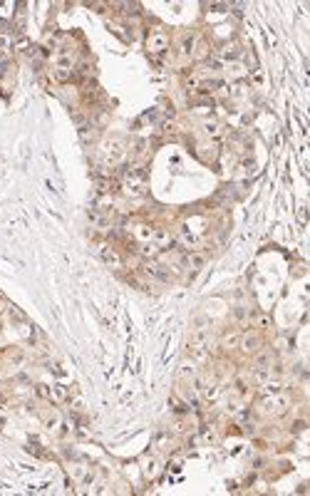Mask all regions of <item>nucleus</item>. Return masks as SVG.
Returning <instances> with one entry per match:
<instances>
[{
    "instance_id": "1",
    "label": "nucleus",
    "mask_w": 310,
    "mask_h": 496,
    "mask_svg": "<svg viewBox=\"0 0 310 496\" xmlns=\"http://www.w3.org/2000/svg\"><path fill=\"white\" fill-rule=\"evenodd\" d=\"M124 154H127V142L122 137H109L105 144H102V157H105L109 164H117Z\"/></svg>"
},
{
    "instance_id": "2",
    "label": "nucleus",
    "mask_w": 310,
    "mask_h": 496,
    "mask_svg": "<svg viewBox=\"0 0 310 496\" xmlns=\"http://www.w3.org/2000/svg\"><path fill=\"white\" fill-rule=\"evenodd\" d=\"M124 193H127L129 199H139L147 193V181H144V176L139 174V171H127V176H124Z\"/></svg>"
},
{
    "instance_id": "3",
    "label": "nucleus",
    "mask_w": 310,
    "mask_h": 496,
    "mask_svg": "<svg viewBox=\"0 0 310 496\" xmlns=\"http://www.w3.org/2000/svg\"><path fill=\"white\" fill-rule=\"evenodd\" d=\"M288 407H291V400L280 392H276V395H265V400L261 402V412L263 415H283Z\"/></svg>"
},
{
    "instance_id": "4",
    "label": "nucleus",
    "mask_w": 310,
    "mask_h": 496,
    "mask_svg": "<svg viewBox=\"0 0 310 496\" xmlns=\"http://www.w3.org/2000/svg\"><path fill=\"white\" fill-rule=\"evenodd\" d=\"M147 50H149L152 55L167 52V50H169V35L164 32V30H152L149 37H147Z\"/></svg>"
},
{
    "instance_id": "5",
    "label": "nucleus",
    "mask_w": 310,
    "mask_h": 496,
    "mask_svg": "<svg viewBox=\"0 0 310 496\" xmlns=\"http://www.w3.org/2000/svg\"><path fill=\"white\" fill-rule=\"evenodd\" d=\"M144 273H147L149 278H154V280H161V283H169V280H171L169 268L156 263V261H147V263H144Z\"/></svg>"
},
{
    "instance_id": "6",
    "label": "nucleus",
    "mask_w": 310,
    "mask_h": 496,
    "mask_svg": "<svg viewBox=\"0 0 310 496\" xmlns=\"http://www.w3.org/2000/svg\"><path fill=\"white\" fill-rule=\"evenodd\" d=\"M261 345H263V340H261L258 333H243L241 340H238V348H241L243 352H248V355L258 352V350H261Z\"/></svg>"
},
{
    "instance_id": "7",
    "label": "nucleus",
    "mask_w": 310,
    "mask_h": 496,
    "mask_svg": "<svg viewBox=\"0 0 310 496\" xmlns=\"http://www.w3.org/2000/svg\"><path fill=\"white\" fill-rule=\"evenodd\" d=\"M196 390L206 402H214L218 397V384L214 380H196Z\"/></svg>"
},
{
    "instance_id": "8",
    "label": "nucleus",
    "mask_w": 310,
    "mask_h": 496,
    "mask_svg": "<svg viewBox=\"0 0 310 496\" xmlns=\"http://www.w3.org/2000/svg\"><path fill=\"white\" fill-rule=\"evenodd\" d=\"M70 75H72V60L67 55H60L57 64H55V77L57 80H67Z\"/></svg>"
},
{
    "instance_id": "9",
    "label": "nucleus",
    "mask_w": 310,
    "mask_h": 496,
    "mask_svg": "<svg viewBox=\"0 0 310 496\" xmlns=\"http://www.w3.org/2000/svg\"><path fill=\"white\" fill-rule=\"evenodd\" d=\"M99 253H102V261H105L109 268H114V271H117V268H122V258H119V253H117L112 246H102V251H99Z\"/></svg>"
},
{
    "instance_id": "10",
    "label": "nucleus",
    "mask_w": 310,
    "mask_h": 496,
    "mask_svg": "<svg viewBox=\"0 0 310 496\" xmlns=\"http://www.w3.org/2000/svg\"><path fill=\"white\" fill-rule=\"evenodd\" d=\"M152 243L156 248H164V246H169L171 243V233L167 228H152Z\"/></svg>"
},
{
    "instance_id": "11",
    "label": "nucleus",
    "mask_w": 310,
    "mask_h": 496,
    "mask_svg": "<svg viewBox=\"0 0 310 496\" xmlns=\"http://www.w3.org/2000/svg\"><path fill=\"white\" fill-rule=\"evenodd\" d=\"M186 266H189L191 271H201L206 266V256L203 253H189L186 256Z\"/></svg>"
},
{
    "instance_id": "12",
    "label": "nucleus",
    "mask_w": 310,
    "mask_h": 496,
    "mask_svg": "<svg viewBox=\"0 0 310 496\" xmlns=\"http://www.w3.org/2000/svg\"><path fill=\"white\" fill-rule=\"evenodd\" d=\"M159 251H161V248H156V246H154L152 241H147V243H141V248H139V253H141L144 258H147V261H154V258L159 256Z\"/></svg>"
},
{
    "instance_id": "13",
    "label": "nucleus",
    "mask_w": 310,
    "mask_h": 496,
    "mask_svg": "<svg viewBox=\"0 0 310 496\" xmlns=\"http://www.w3.org/2000/svg\"><path fill=\"white\" fill-rule=\"evenodd\" d=\"M238 340H241V333H229V335H223V340H221V345H223V350H233V348H238Z\"/></svg>"
},
{
    "instance_id": "14",
    "label": "nucleus",
    "mask_w": 310,
    "mask_h": 496,
    "mask_svg": "<svg viewBox=\"0 0 310 496\" xmlns=\"http://www.w3.org/2000/svg\"><path fill=\"white\" fill-rule=\"evenodd\" d=\"M261 390H263V395H276V392H280V380H271V377H268L265 382H261Z\"/></svg>"
},
{
    "instance_id": "15",
    "label": "nucleus",
    "mask_w": 310,
    "mask_h": 496,
    "mask_svg": "<svg viewBox=\"0 0 310 496\" xmlns=\"http://www.w3.org/2000/svg\"><path fill=\"white\" fill-rule=\"evenodd\" d=\"M179 377H186V380H196V365H194V362H186V365H181V370H179Z\"/></svg>"
},
{
    "instance_id": "16",
    "label": "nucleus",
    "mask_w": 310,
    "mask_h": 496,
    "mask_svg": "<svg viewBox=\"0 0 310 496\" xmlns=\"http://www.w3.org/2000/svg\"><path fill=\"white\" fill-rule=\"evenodd\" d=\"M50 397L57 400V402H65V400H67V390H65L62 384H55L52 390H50Z\"/></svg>"
},
{
    "instance_id": "17",
    "label": "nucleus",
    "mask_w": 310,
    "mask_h": 496,
    "mask_svg": "<svg viewBox=\"0 0 310 496\" xmlns=\"http://www.w3.org/2000/svg\"><path fill=\"white\" fill-rule=\"evenodd\" d=\"M10 48H13V35L3 30L0 32V52H8Z\"/></svg>"
},
{
    "instance_id": "18",
    "label": "nucleus",
    "mask_w": 310,
    "mask_h": 496,
    "mask_svg": "<svg viewBox=\"0 0 310 496\" xmlns=\"http://www.w3.org/2000/svg\"><path fill=\"white\" fill-rule=\"evenodd\" d=\"M203 132L209 137H221V124L218 122H206L203 124Z\"/></svg>"
},
{
    "instance_id": "19",
    "label": "nucleus",
    "mask_w": 310,
    "mask_h": 496,
    "mask_svg": "<svg viewBox=\"0 0 310 496\" xmlns=\"http://www.w3.org/2000/svg\"><path fill=\"white\" fill-rule=\"evenodd\" d=\"M253 368H271V352H261V355L256 357Z\"/></svg>"
},
{
    "instance_id": "20",
    "label": "nucleus",
    "mask_w": 310,
    "mask_h": 496,
    "mask_svg": "<svg viewBox=\"0 0 310 496\" xmlns=\"http://www.w3.org/2000/svg\"><path fill=\"white\" fill-rule=\"evenodd\" d=\"M159 469H156V462L152 459V462H147V466H144V474H147V477H154Z\"/></svg>"
},
{
    "instance_id": "21",
    "label": "nucleus",
    "mask_w": 310,
    "mask_h": 496,
    "mask_svg": "<svg viewBox=\"0 0 310 496\" xmlns=\"http://www.w3.org/2000/svg\"><path fill=\"white\" fill-rule=\"evenodd\" d=\"M253 322H256V328H268V325H271V320H268L265 315H258Z\"/></svg>"
},
{
    "instance_id": "22",
    "label": "nucleus",
    "mask_w": 310,
    "mask_h": 496,
    "mask_svg": "<svg viewBox=\"0 0 310 496\" xmlns=\"http://www.w3.org/2000/svg\"><path fill=\"white\" fill-rule=\"evenodd\" d=\"M233 315H236V320H246V318H248L246 308H236V310H233Z\"/></svg>"
},
{
    "instance_id": "23",
    "label": "nucleus",
    "mask_w": 310,
    "mask_h": 496,
    "mask_svg": "<svg viewBox=\"0 0 310 496\" xmlns=\"http://www.w3.org/2000/svg\"><path fill=\"white\" fill-rule=\"evenodd\" d=\"M35 392H37L40 397H50V390H47L45 384H37V390H35Z\"/></svg>"
}]
</instances>
